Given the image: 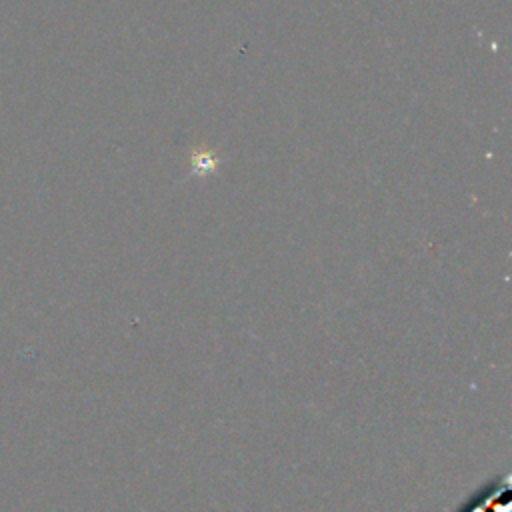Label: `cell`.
Returning a JSON list of instances; mask_svg holds the SVG:
<instances>
[{"instance_id": "cell-1", "label": "cell", "mask_w": 512, "mask_h": 512, "mask_svg": "<svg viewBox=\"0 0 512 512\" xmlns=\"http://www.w3.org/2000/svg\"><path fill=\"white\" fill-rule=\"evenodd\" d=\"M510 506V478H494L492 482L478 488L458 512H508Z\"/></svg>"}]
</instances>
